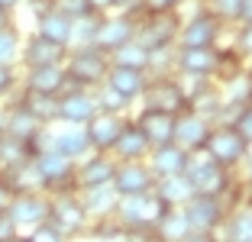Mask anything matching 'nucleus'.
Here are the masks:
<instances>
[{
  "mask_svg": "<svg viewBox=\"0 0 252 242\" xmlns=\"http://www.w3.org/2000/svg\"><path fill=\"white\" fill-rule=\"evenodd\" d=\"M68 81L78 84L84 91H94L97 84H104L107 78V68H110V55L104 49H97L94 42H84V45H68V55L62 61Z\"/></svg>",
  "mask_w": 252,
  "mask_h": 242,
  "instance_id": "f257e3e1",
  "label": "nucleus"
},
{
  "mask_svg": "<svg viewBox=\"0 0 252 242\" xmlns=\"http://www.w3.org/2000/svg\"><path fill=\"white\" fill-rule=\"evenodd\" d=\"M185 175L191 178L194 194H210V197H220V200L226 197V194L233 191V184H236V181H233V171L223 168V165H217L204 149L188 152Z\"/></svg>",
  "mask_w": 252,
  "mask_h": 242,
  "instance_id": "f03ea898",
  "label": "nucleus"
},
{
  "mask_svg": "<svg viewBox=\"0 0 252 242\" xmlns=\"http://www.w3.org/2000/svg\"><path fill=\"white\" fill-rule=\"evenodd\" d=\"M32 171L39 178V187L45 194H62V191H78L74 184V161L55 149H42L32 155Z\"/></svg>",
  "mask_w": 252,
  "mask_h": 242,
  "instance_id": "7ed1b4c3",
  "label": "nucleus"
},
{
  "mask_svg": "<svg viewBox=\"0 0 252 242\" xmlns=\"http://www.w3.org/2000/svg\"><path fill=\"white\" fill-rule=\"evenodd\" d=\"M139 100H142L146 110H162V113H175V117H178L181 110H188L185 84H181V78H175L171 71L149 74L146 88H142V94H139Z\"/></svg>",
  "mask_w": 252,
  "mask_h": 242,
  "instance_id": "20e7f679",
  "label": "nucleus"
},
{
  "mask_svg": "<svg viewBox=\"0 0 252 242\" xmlns=\"http://www.w3.org/2000/svg\"><path fill=\"white\" fill-rule=\"evenodd\" d=\"M165 200L158 197L156 191H146V194H129V197H120L117 200V216L123 223V229H156L158 216L165 213Z\"/></svg>",
  "mask_w": 252,
  "mask_h": 242,
  "instance_id": "39448f33",
  "label": "nucleus"
},
{
  "mask_svg": "<svg viewBox=\"0 0 252 242\" xmlns=\"http://www.w3.org/2000/svg\"><path fill=\"white\" fill-rule=\"evenodd\" d=\"M249 142L239 136L236 129H233L230 123H217L210 126V136L207 142H204V152L210 155V158L217 161V165H223V168H236V165H243L246 155H249Z\"/></svg>",
  "mask_w": 252,
  "mask_h": 242,
  "instance_id": "423d86ee",
  "label": "nucleus"
},
{
  "mask_svg": "<svg viewBox=\"0 0 252 242\" xmlns=\"http://www.w3.org/2000/svg\"><path fill=\"white\" fill-rule=\"evenodd\" d=\"M49 207H52V197L45 191H39V187H32V191H13L10 194L7 213L20 229H32L42 220H49Z\"/></svg>",
  "mask_w": 252,
  "mask_h": 242,
  "instance_id": "0eeeda50",
  "label": "nucleus"
},
{
  "mask_svg": "<svg viewBox=\"0 0 252 242\" xmlns=\"http://www.w3.org/2000/svg\"><path fill=\"white\" fill-rule=\"evenodd\" d=\"M52 197V207H49V220L55 223V226L68 236H78L84 233V226L91 223L88 210H84L81 197H78V191H62V194H49Z\"/></svg>",
  "mask_w": 252,
  "mask_h": 242,
  "instance_id": "6e6552de",
  "label": "nucleus"
},
{
  "mask_svg": "<svg viewBox=\"0 0 252 242\" xmlns=\"http://www.w3.org/2000/svg\"><path fill=\"white\" fill-rule=\"evenodd\" d=\"M178 13H146L139 23H136V42L152 49H168L178 39Z\"/></svg>",
  "mask_w": 252,
  "mask_h": 242,
  "instance_id": "1a4fd4ad",
  "label": "nucleus"
},
{
  "mask_svg": "<svg viewBox=\"0 0 252 242\" xmlns=\"http://www.w3.org/2000/svg\"><path fill=\"white\" fill-rule=\"evenodd\" d=\"M110 184H113V191H117L120 197H129V194H146V191H152L156 175H152V168L146 165V158L117 161Z\"/></svg>",
  "mask_w": 252,
  "mask_h": 242,
  "instance_id": "9d476101",
  "label": "nucleus"
},
{
  "mask_svg": "<svg viewBox=\"0 0 252 242\" xmlns=\"http://www.w3.org/2000/svg\"><path fill=\"white\" fill-rule=\"evenodd\" d=\"M94 113H97V100H94V94L68 81V88L59 94V123L84 126L91 117H94Z\"/></svg>",
  "mask_w": 252,
  "mask_h": 242,
  "instance_id": "9b49d317",
  "label": "nucleus"
},
{
  "mask_svg": "<svg viewBox=\"0 0 252 242\" xmlns=\"http://www.w3.org/2000/svg\"><path fill=\"white\" fill-rule=\"evenodd\" d=\"M220 26H223V23L217 20L207 7H200L194 16L181 20L178 39H175V42H178V45H217V39H220Z\"/></svg>",
  "mask_w": 252,
  "mask_h": 242,
  "instance_id": "f8f14e48",
  "label": "nucleus"
},
{
  "mask_svg": "<svg viewBox=\"0 0 252 242\" xmlns=\"http://www.w3.org/2000/svg\"><path fill=\"white\" fill-rule=\"evenodd\" d=\"M113 168H117V158H110V152H94V155L88 152L84 158L74 161V184H78V191L110 184Z\"/></svg>",
  "mask_w": 252,
  "mask_h": 242,
  "instance_id": "ddd939ff",
  "label": "nucleus"
},
{
  "mask_svg": "<svg viewBox=\"0 0 252 242\" xmlns=\"http://www.w3.org/2000/svg\"><path fill=\"white\" fill-rule=\"evenodd\" d=\"M181 210H185V220L191 229H217L226 216V204L210 194H191V200L181 204Z\"/></svg>",
  "mask_w": 252,
  "mask_h": 242,
  "instance_id": "4468645a",
  "label": "nucleus"
},
{
  "mask_svg": "<svg viewBox=\"0 0 252 242\" xmlns=\"http://www.w3.org/2000/svg\"><path fill=\"white\" fill-rule=\"evenodd\" d=\"M126 126V113H107V110H97L94 117L84 123L88 129V139H91V152H110L117 136L123 132Z\"/></svg>",
  "mask_w": 252,
  "mask_h": 242,
  "instance_id": "2eb2a0df",
  "label": "nucleus"
},
{
  "mask_svg": "<svg viewBox=\"0 0 252 242\" xmlns=\"http://www.w3.org/2000/svg\"><path fill=\"white\" fill-rule=\"evenodd\" d=\"M136 39V20H129L126 13H104L100 16V23H97V32H94V45L97 49H104V52H113L120 49V45L126 42H133Z\"/></svg>",
  "mask_w": 252,
  "mask_h": 242,
  "instance_id": "dca6fc26",
  "label": "nucleus"
},
{
  "mask_svg": "<svg viewBox=\"0 0 252 242\" xmlns=\"http://www.w3.org/2000/svg\"><path fill=\"white\" fill-rule=\"evenodd\" d=\"M175 68L181 74L210 78L217 68V45H178L175 49Z\"/></svg>",
  "mask_w": 252,
  "mask_h": 242,
  "instance_id": "f3484780",
  "label": "nucleus"
},
{
  "mask_svg": "<svg viewBox=\"0 0 252 242\" xmlns=\"http://www.w3.org/2000/svg\"><path fill=\"white\" fill-rule=\"evenodd\" d=\"M210 126H214V120L200 117V113H194V110H181L178 117H175V142H178L185 152L204 149V142H207V136H210Z\"/></svg>",
  "mask_w": 252,
  "mask_h": 242,
  "instance_id": "a211bd4d",
  "label": "nucleus"
},
{
  "mask_svg": "<svg viewBox=\"0 0 252 242\" xmlns=\"http://www.w3.org/2000/svg\"><path fill=\"white\" fill-rule=\"evenodd\" d=\"M65 55H68L65 45L52 42V39H45V36H39V32H32V36L20 45V61H23L26 68H39V65H62V61H65Z\"/></svg>",
  "mask_w": 252,
  "mask_h": 242,
  "instance_id": "6ab92c4d",
  "label": "nucleus"
},
{
  "mask_svg": "<svg viewBox=\"0 0 252 242\" xmlns=\"http://www.w3.org/2000/svg\"><path fill=\"white\" fill-rule=\"evenodd\" d=\"M133 123L142 129V136L149 139V146H165V142H175V113L146 110V107H142L139 117H136Z\"/></svg>",
  "mask_w": 252,
  "mask_h": 242,
  "instance_id": "aec40b11",
  "label": "nucleus"
},
{
  "mask_svg": "<svg viewBox=\"0 0 252 242\" xmlns=\"http://www.w3.org/2000/svg\"><path fill=\"white\" fill-rule=\"evenodd\" d=\"M146 165L152 168V175H181L188 165V152L178 146V142H165V146H152L146 155Z\"/></svg>",
  "mask_w": 252,
  "mask_h": 242,
  "instance_id": "412c9836",
  "label": "nucleus"
},
{
  "mask_svg": "<svg viewBox=\"0 0 252 242\" xmlns=\"http://www.w3.org/2000/svg\"><path fill=\"white\" fill-rule=\"evenodd\" d=\"M23 88L26 91H39V94H52L59 97L68 88V74L62 65H39V68H26V78H23Z\"/></svg>",
  "mask_w": 252,
  "mask_h": 242,
  "instance_id": "4be33fe9",
  "label": "nucleus"
},
{
  "mask_svg": "<svg viewBox=\"0 0 252 242\" xmlns=\"http://www.w3.org/2000/svg\"><path fill=\"white\" fill-rule=\"evenodd\" d=\"M146 78H149V71H139V68L110 65V68H107V78H104V84H110V88L117 91V94H123L126 100L133 103V100H139L142 88H146Z\"/></svg>",
  "mask_w": 252,
  "mask_h": 242,
  "instance_id": "5701e85b",
  "label": "nucleus"
},
{
  "mask_svg": "<svg viewBox=\"0 0 252 242\" xmlns=\"http://www.w3.org/2000/svg\"><path fill=\"white\" fill-rule=\"evenodd\" d=\"M149 139L142 136V129L133 123V120H126L123 132L117 136V142H113L110 155H117V161H133V158H146L149 155Z\"/></svg>",
  "mask_w": 252,
  "mask_h": 242,
  "instance_id": "b1692460",
  "label": "nucleus"
},
{
  "mask_svg": "<svg viewBox=\"0 0 252 242\" xmlns=\"http://www.w3.org/2000/svg\"><path fill=\"white\" fill-rule=\"evenodd\" d=\"M36 26H39V36H45V39H52V42H59V45H71V32H74V20L71 16H65L59 7H49L42 16H36Z\"/></svg>",
  "mask_w": 252,
  "mask_h": 242,
  "instance_id": "393cba45",
  "label": "nucleus"
},
{
  "mask_svg": "<svg viewBox=\"0 0 252 242\" xmlns=\"http://www.w3.org/2000/svg\"><path fill=\"white\" fill-rule=\"evenodd\" d=\"M217 229H220V242H252V204L233 207L230 216H223Z\"/></svg>",
  "mask_w": 252,
  "mask_h": 242,
  "instance_id": "a878e982",
  "label": "nucleus"
},
{
  "mask_svg": "<svg viewBox=\"0 0 252 242\" xmlns=\"http://www.w3.org/2000/svg\"><path fill=\"white\" fill-rule=\"evenodd\" d=\"M152 191H156L168 207H181V204H188V200H191L194 184H191V178L181 171V175H162V178H156Z\"/></svg>",
  "mask_w": 252,
  "mask_h": 242,
  "instance_id": "bb28decb",
  "label": "nucleus"
},
{
  "mask_svg": "<svg viewBox=\"0 0 252 242\" xmlns=\"http://www.w3.org/2000/svg\"><path fill=\"white\" fill-rule=\"evenodd\" d=\"M78 197H81L88 216L97 220V216H110V213L117 210L120 194L113 191V184H100V187H84V191H78Z\"/></svg>",
  "mask_w": 252,
  "mask_h": 242,
  "instance_id": "cd10ccee",
  "label": "nucleus"
},
{
  "mask_svg": "<svg viewBox=\"0 0 252 242\" xmlns=\"http://www.w3.org/2000/svg\"><path fill=\"white\" fill-rule=\"evenodd\" d=\"M16 103H20V107L30 113V117H36L42 126L59 123V97L39 94V91H26V88H23V97H20Z\"/></svg>",
  "mask_w": 252,
  "mask_h": 242,
  "instance_id": "c85d7f7f",
  "label": "nucleus"
},
{
  "mask_svg": "<svg viewBox=\"0 0 252 242\" xmlns=\"http://www.w3.org/2000/svg\"><path fill=\"white\" fill-rule=\"evenodd\" d=\"M52 149L62 155H68L71 161L84 158L91 152V139H88V129L84 126H68V129L52 132Z\"/></svg>",
  "mask_w": 252,
  "mask_h": 242,
  "instance_id": "c756f323",
  "label": "nucleus"
},
{
  "mask_svg": "<svg viewBox=\"0 0 252 242\" xmlns=\"http://www.w3.org/2000/svg\"><path fill=\"white\" fill-rule=\"evenodd\" d=\"M30 146L13 136H0V178H10L13 171H20L30 161Z\"/></svg>",
  "mask_w": 252,
  "mask_h": 242,
  "instance_id": "7c9ffc66",
  "label": "nucleus"
},
{
  "mask_svg": "<svg viewBox=\"0 0 252 242\" xmlns=\"http://www.w3.org/2000/svg\"><path fill=\"white\" fill-rule=\"evenodd\" d=\"M39 129H42V123H39L36 117H30V113L23 110L20 103L7 107V123H3V136H13V139L30 142L32 136H39Z\"/></svg>",
  "mask_w": 252,
  "mask_h": 242,
  "instance_id": "2f4dec72",
  "label": "nucleus"
},
{
  "mask_svg": "<svg viewBox=\"0 0 252 242\" xmlns=\"http://www.w3.org/2000/svg\"><path fill=\"white\" fill-rule=\"evenodd\" d=\"M188 229L191 226H188V220H185V210H181V207H165V213L158 216V223H156L152 233L162 236L165 242H178Z\"/></svg>",
  "mask_w": 252,
  "mask_h": 242,
  "instance_id": "473e14b6",
  "label": "nucleus"
},
{
  "mask_svg": "<svg viewBox=\"0 0 252 242\" xmlns=\"http://www.w3.org/2000/svg\"><path fill=\"white\" fill-rule=\"evenodd\" d=\"M110 55V65H126V68H139V71H149V49L146 45H139L133 39V42L120 45V49L107 52Z\"/></svg>",
  "mask_w": 252,
  "mask_h": 242,
  "instance_id": "72a5a7b5",
  "label": "nucleus"
},
{
  "mask_svg": "<svg viewBox=\"0 0 252 242\" xmlns=\"http://www.w3.org/2000/svg\"><path fill=\"white\" fill-rule=\"evenodd\" d=\"M243 71H246V59L239 55L236 49H230L226 55H223V52H217V68H214V74H210V78H214L217 84L223 88L226 81H233L236 74H243Z\"/></svg>",
  "mask_w": 252,
  "mask_h": 242,
  "instance_id": "f704fd0d",
  "label": "nucleus"
},
{
  "mask_svg": "<svg viewBox=\"0 0 252 242\" xmlns=\"http://www.w3.org/2000/svg\"><path fill=\"white\" fill-rule=\"evenodd\" d=\"M94 100H97V110H107V113H126L129 110V100L123 94H117L110 84H97Z\"/></svg>",
  "mask_w": 252,
  "mask_h": 242,
  "instance_id": "c9c22d12",
  "label": "nucleus"
},
{
  "mask_svg": "<svg viewBox=\"0 0 252 242\" xmlns=\"http://www.w3.org/2000/svg\"><path fill=\"white\" fill-rule=\"evenodd\" d=\"M20 61V32L13 26L0 30V65H13Z\"/></svg>",
  "mask_w": 252,
  "mask_h": 242,
  "instance_id": "e433bc0d",
  "label": "nucleus"
},
{
  "mask_svg": "<svg viewBox=\"0 0 252 242\" xmlns=\"http://www.w3.org/2000/svg\"><path fill=\"white\" fill-rule=\"evenodd\" d=\"M26 236H30V242H65V233H62L52 220H42L39 226H32Z\"/></svg>",
  "mask_w": 252,
  "mask_h": 242,
  "instance_id": "4c0bfd02",
  "label": "nucleus"
},
{
  "mask_svg": "<svg viewBox=\"0 0 252 242\" xmlns=\"http://www.w3.org/2000/svg\"><path fill=\"white\" fill-rule=\"evenodd\" d=\"M230 126H233V129H236L239 136H243V139L252 146V103L239 107V110H236V117L230 120Z\"/></svg>",
  "mask_w": 252,
  "mask_h": 242,
  "instance_id": "58836bf2",
  "label": "nucleus"
},
{
  "mask_svg": "<svg viewBox=\"0 0 252 242\" xmlns=\"http://www.w3.org/2000/svg\"><path fill=\"white\" fill-rule=\"evenodd\" d=\"M55 7H59L65 16H71V20H81V16H88V13H97L88 0H55Z\"/></svg>",
  "mask_w": 252,
  "mask_h": 242,
  "instance_id": "ea45409f",
  "label": "nucleus"
},
{
  "mask_svg": "<svg viewBox=\"0 0 252 242\" xmlns=\"http://www.w3.org/2000/svg\"><path fill=\"white\" fill-rule=\"evenodd\" d=\"M146 13H178L185 0H139Z\"/></svg>",
  "mask_w": 252,
  "mask_h": 242,
  "instance_id": "a19ab883",
  "label": "nucleus"
},
{
  "mask_svg": "<svg viewBox=\"0 0 252 242\" xmlns=\"http://www.w3.org/2000/svg\"><path fill=\"white\" fill-rule=\"evenodd\" d=\"M233 49H236L239 55H243V59H249V55H252V23H239Z\"/></svg>",
  "mask_w": 252,
  "mask_h": 242,
  "instance_id": "79ce46f5",
  "label": "nucleus"
},
{
  "mask_svg": "<svg viewBox=\"0 0 252 242\" xmlns=\"http://www.w3.org/2000/svg\"><path fill=\"white\" fill-rule=\"evenodd\" d=\"M16 91V68L13 65H0V100L10 97Z\"/></svg>",
  "mask_w": 252,
  "mask_h": 242,
  "instance_id": "37998d69",
  "label": "nucleus"
},
{
  "mask_svg": "<svg viewBox=\"0 0 252 242\" xmlns=\"http://www.w3.org/2000/svg\"><path fill=\"white\" fill-rule=\"evenodd\" d=\"M178 242H220L217 229H188Z\"/></svg>",
  "mask_w": 252,
  "mask_h": 242,
  "instance_id": "c03bdc74",
  "label": "nucleus"
},
{
  "mask_svg": "<svg viewBox=\"0 0 252 242\" xmlns=\"http://www.w3.org/2000/svg\"><path fill=\"white\" fill-rule=\"evenodd\" d=\"M16 233H20V226H16V223L10 220V213H7V210H0V242L13 239Z\"/></svg>",
  "mask_w": 252,
  "mask_h": 242,
  "instance_id": "a18cd8bd",
  "label": "nucleus"
},
{
  "mask_svg": "<svg viewBox=\"0 0 252 242\" xmlns=\"http://www.w3.org/2000/svg\"><path fill=\"white\" fill-rule=\"evenodd\" d=\"M239 23H252V0H239Z\"/></svg>",
  "mask_w": 252,
  "mask_h": 242,
  "instance_id": "49530a36",
  "label": "nucleus"
},
{
  "mask_svg": "<svg viewBox=\"0 0 252 242\" xmlns=\"http://www.w3.org/2000/svg\"><path fill=\"white\" fill-rule=\"evenodd\" d=\"M10 194H13V191H10V184L3 181V178H0V210H7V204H10Z\"/></svg>",
  "mask_w": 252,
  "mask_h": 242,
  "instance_id": "de8ad7c7",
  "label": "nucleus"
},
{
  "mask_svg": "<svg viewBox=\"0 0 252 242\" xmlns=\"http://www.w3.org/2000/svg\"><path fill=\"white\" fill-rule=\"evenodd\" d=\"M88 3L97 10V13H110L113 10V0H88Z\"/></svg>",
  "mask_w": 252,
  "mask_h": 242,
  "instance_id": "09e8293b",
  "label": "nucleus"
},
{
  "mask_svg": "<svg viewBox=\"0 0 252 242\" xmlns=\"http://www.w3.org/2000/svg\"><path fill=\"white\" fill-rule=\"evenodd\" d=\"M20 3H26V0H0V10H7V13H13Z\"/></svg>",
  "mask_w": 252,
  "mask_h": 242,
  "instance_id": "8fccbe9b",
  "label": "nucleus"
},
{
  "mask_svg": "<svg viewBox=\"0 0 252 242\" xmlns=\"http://www.w3.org/2000/svg\"><path fill=\"white\" fill-rule=\"evenodd\" d=\"M246 187L252 191V155H246Z\"/></svg>",
  "mask_w": 252,
  "mask_h": 242,
  "instance_id": "3c124183",
  "label": "nucleus"
},
{
  "mask_svg": "<svg viewBox=\"0 0 252 242\" xmlns=\"http://www.w3.org/2000/svg\"><path fill=\"white\" fill-rule=\"evenodd\" d=\"M7 26H13V13H7V10H0V30H7Z\"/></svg>",
  "mask_w": 252,
  "mask_h": 242,
  "instance_id": "603ef678",
  "label": "nucleus"
},
{
  "mask_svg": "<svg viewBox=\"0 0 252 242\" xmlns=\"http://www.w3.org/2000/svg\"><path fill=\"white\" fill-rule=\"evenodd\" d=\"M3 123H7V107H0V136H3Z\"/></svg>",
  "mask_w": 252,
  "mask_h": 242,
  "instance_id": "864d4df0",
  "label": "nucleus"
},
{
  "mask_svg": "<svg viewBox=\"0 0 252 242\" xmlns=\"http://www.w3.org/2000/svg\"><path fill=\"white\" fill-rule=\"evenodd\" d=\"M7 242H30V236H20V233H16L13 239H7Z\"/></svg>",
  "mask_w": 252,
  "mask_h": 242,
  "instance_id": "5fc2aeb1",
  "label": "nucleus"
},
{
  "mask_svg": "<svg viewBox=\"0 0 252 242\" xmlns=\"http://www.w3.org/2000/svg\"><path fill=\"white\" fill-rule=\"evenodd\" d=\"M246 71L252 74V55H249V59H246Z\"/></svg>",
  "mask_w": 252,
  "mask_h": 242,
  "instance_id": "6e6d98bb",
  "label": "nucleus"
},
{
  "mask_svg": "<svg viewBox=\"0 0 252 242\" xmlns=\"http://www.w3.org/2000/svg\"><path fill=\"white\" fill-rule=\"evenodd\" d=\"M249 103H252V94H249Z\"/></svg>",
  "mask_w": 252,
  "mask_h": 242,
  "instance_id": "4d7b16f0",
  "label": "nucleus"
}]
</instances>
